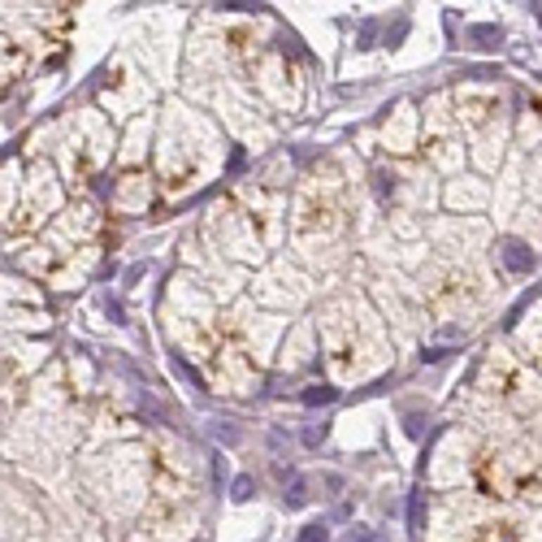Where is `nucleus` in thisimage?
Segmentation results:
<instances>
[{
    "instance_id": "nucleus-1",
    "label": "nucleus",
    "mask_w": 542,
    "mask_h": 542,
    "mask_svg": "<svg viewBox=\"0 0 542 542\" xmlns=\"http://www.w3.org/2000/svg\"><path fill=\"white\" fill-rule=\"evenodd\" d=\"M499 256H503V265H508L512 273H529V269H534V252H529V243H521V239H503V243H499Z\"/></svg>"
},
{
    "instance_id": "nucleus-2",
    "label": "nucleus",
    "mask_w": 542,
    "mask_h": 542,
    "mask_svg": "<svg viewBox=\"0 0 542 542\" xmlns=\"http://www.w3.org/2000/svg\"><path fill=\"white\" fill-rule=\"evenodd\" d=\"M503 31L499 27H490V22H477V27H469V44L473 48H499Z\"/></svg>"
},
{
    "instance_id": "nucleus-3",
    "label": "nucleus",
    "mask_w": 542,
    "mask_h": 542,
    "mask_svg": "<svg viewBox=\"0 0 542 542\" xmlns=\"http://www.w3.org/2000/svg\"><path fill=\"white\" fill-rule=\"evenodd\" d=\"M408 525H412V534L425 529V495H421V490H412V495H408Z\"/></svg>"
},
{
    "instance_id": "nucleus-4",
    "label": "nucleus",
    "mask_w": 542,
    "mask_h": 542,
    "mask_svg": "<svg viewBox=\"0 0 542 542\" xmlns=\"http://www.w3.org/2000/svg\"><path fill=\"white\" fill-rule=\"evenodd\" d=\"M299 399H304L308 408H321V404H334V399H339V391H334V386H308Z\"/></svg>"
},
{
    "instance_id": "nucleus-5",
    "label": "nucleus",
    "mask_w": 542,
    "mask_h": 542,
    "mask_svg": "<svg viewBox=\"0 0 542 542\" xmlns=\"http://www.w3.org/2000/svg\"><path fill=\"white\" fill-rule=\"evenodd\" d=\"M252 490H256V482H252L247 473H239L235 482H230V499H235V503H243V499H252Z\"/></svg>"
},
{
    "instance_id": "nucleus-6",
    "label": "nucleus",
    "mask_w": 542,
    "mask_h": 542,
    "mask_svg": "<svg viewBox=\"0 0 542 542\" xmlns=\"http://www.w3.org/2000/svg\"><path fill=\"white\" fill-rule=\"evenodd\" d=\"M299 542H330V525H325V521L304 525V529H299Z\"/></svg>"
},
{
    "instance_id": "nucleus-7",
    "label": "nucleus",
    "mask_w": 542,
    "mask_h": 542,
    "mask_svg": "<svg viewBox=\"0 0 542 542\" xmlns=\"http://www.w3.org/2000/svg\"><path fill=\"white\" fill-rule=\"evenodd\" d=\"M304 503H308V486L295 477V482H291V490H287V508H304Z\"/></svg>"
},
{
    "instance_id": "nucleus-8",
    "label": "nucleus",
    "mask_w": 542,
    "mask_h": 542,
    "mask_svg": "<svg viewBox=\"0 0 542 542\" xmlns=\"http://www.w3.org/2000/svg\"><path fill=\"white\" fill-rule=\"evenodd\" d=\"M373 35H378V22H360V48H373Z\"/></svg>"
},
{
    "instance_id": "nucleus-9",
    "label": "nucleus",
    "mask_w": 542,
    "mask_h": 542,
    "mask_svg": "<svg viewBox=\"0 0 542 542\" xmlns=\"http://www.w3.org/2000/svg\"><path fill=\"white\" fill-rule=\"evenodd\" d=\"M321 438H325V430H304V447H321Z\"/></svg>"
},
{
    "instance_id": "nucleus-10",
    "label": "nucleus",
    "mask_w": 542,
    "mask_h": 542,
    "mask_svg": "<svg viewBox=\"0 0 542 542\" xmlns=\"http://www.w3.org/2000/svg\"><path fill=\"white\" fill-rule=\"evenodd\" d=\"M347 542H373V534H351Z\"/></svg>"
}]
</instances>
